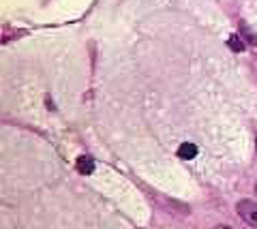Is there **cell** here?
<instances>
[{
  "label": "cell",
  "mask_w": 257,
  "mask_h": 229,
  "mask_svg": "<svg viewBox=\"0 0 257 229\" xmlns=\"http://www.w3.org/2000/svg\"><path fill=\"white\" fill-rule=\"evenodd\" d=\"M236 210H238V214H240V218H242L244 223L257 227V203L255 201H251V199H240L236 203Z\"/></svg>",
  "instance_id": "cell-1"
},
{
  "label": "cell",
  "mask_w": 257,
  "mask_h": 229,
  "mask_svg": "<svg viewBox=\"0 0 257 229\" xmlns=\"http://www.w3.org/2000/svg\"><path fill=\"white\" fill-rule=\"evenodd\" d=\"M178 156L180 159H184V161H191V159H195L197 156V146L195 144H182L180 148H178Z\"/></svg>",
  "instance_id": "cell-2"
},
{
  "label": "cell",
  "mask_w": 257,
  "mask_h": 229,
  "mask_svg": "<svg viewBox=\"0 0 257 229\" xmlns=\"http://www.w3.org/2000/svg\"><path fill=\"white\" fill-rule=\"evenodd\" d=\"M77 171L79 173H92L94 171V161L90 159V156H79L77 159Z\"/></svg>",
  "instance_id": "cell-3"
},
{
  "label": "cell",
  "mask_w": 257,
  "mask_h": 229,
  "mask_svg": "<svg viewBox=\"0 0 257 229\" xmlns=\"http://www.w3.org/2000/svg\"><path fill=\"white\" fill-rule=\"evenodd\" d=\"M229 47H231L234 52H242V50H244L242 39H240L238 35H231V37H229Z\"/></svg>",
  "instance_id": "cell-4"
},
{
  "label": "cell",
  "mask_w": 257,
  "mask_h": 229,
  "mask_svg": "<svg viewBox=\"0 0 257 229\" xmlns=\"http://www.w3.org/2000/svg\"><path fill=\"white\" fill-rule=\"evenodd\" d=\"M255 193H257V184H255Z\"/></svg>",
  "instance_id": "cell-5"
}]
</instances>
